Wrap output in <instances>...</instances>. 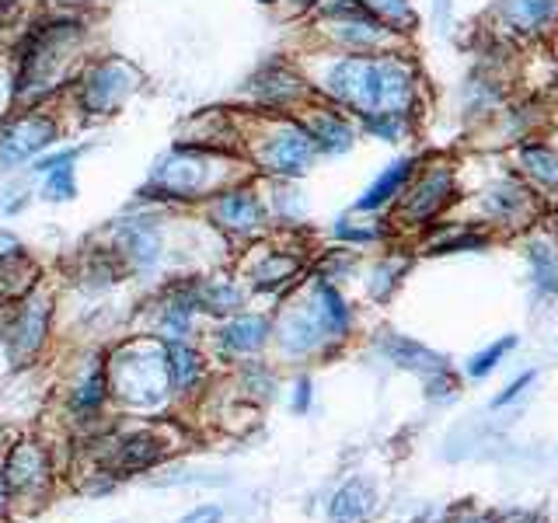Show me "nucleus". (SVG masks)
I'll list each match as a JSON object with an SVG mask.
<instances>
[{"label": "nucleus", "mask_w": 558, "mask_h": 523, "mask_svg": "<svg viewBox=\"0 0 558 523\" xmlns=\"http://www.w3.org/2000/svg\"><path fill=\"white\" fill-rule=\"evenodd\" d=\"M14 252H21L18 241H14L11 234H0V259H7V255H14Z\"/></svg>", "instance_id": "nucleus-39"}, {"label": "nucleus", "mask_w": 558, "mask_h": 523, "mask_svg": "<svg viewBox=\"0 0 558 523\" xmlns=\"http://www.w3.org/2000/svg\"><path fill=\"white\" fill-rule=\"evenodd\" d=\"M506 161L545 203H552L558 196V143L548 140L545 133L513 143Z\"/></svg>", "instance_id": "nucleus-6"}, {"label": "nucleus", "mask_w": 558, "mask_h": 523, "mask_svg": "<svg viewBox=\"0 0 558 523\" xmlns=\"http://www.w3.org/2000/svg\"><path fill=\"white\" fill-rule=\"evenodd\" d=\"M102 394H105V377H102V370H95V374L84 381L81 394H77V405H81V408L95 405V401H102Z\"/></svg>", "instance_id": "nucleus-35"}, {"label": "nucleus", "mask_w": 558, "mask_h": 523, "mask_svg": "<svg viewBox=\"0 0 558 523\" xmlns=\"http://www.w3.org/2000/svg\"><path fill=\"white\" fill-rule=\"evenodd\" d=\"M513 349H517V335H503V339L489 342V346H485L482 353L471 356L468 367H464V370H468L471 381H485V377H489L492 370L503 367V360L513 353Z\"/></svg>", "instance_id": "nucleus-26"}, {"label": "nucleus", "mask_w": 558, "mask_h": 523, "mask_svg": "<svg viewBox=\"0 0 558 523\" xmlns=\"http://www.w3.org/2000/svg\"><path fill=\"white\" fill-rule=\"evenodd\" d=\"M262 4H273V0H262Z\"/></svg>", "instance_id": "nucleus-43"}, {"label": "nucleus", "mask_w": 558, "mask_h": 523, "mask_svg": "<svg viewBox=\"0 0 558 523\" xmlns=\"http://www.w3.org/2000/svg\"><path fill=\"white\" fill-rule=\"evenodd\" d=\"M374 503H377L374 485L370 482H349L346 489L335 492L332 510L328 513H332L335 523H360L374 513Z\"/></svg>", "instance_id": "nucleus-17"}, {"label": "nucleus", "mask_w": 558, "mask_h": 523, "mask_svg": "<svg viewBox=\"0 0 558 523\" xmlns=\"http://www.w3.org/2000/svg\"><path fill=\"white\" fill-rule=\"evenodd\" d=\"M419 161H422V157H416V154L391 161L388 168H384L381 175L370 182V189L353 203V213H381V210H388V206H395L398 199H402V192L409 189V182H412V175H416Z\"/></svg>", "instance_id": "nucleus-11"}, {"label": "nucleus", "mask_w": 558, "mask_h": 523, "mask_svg": "<svg viewBox=\"0 0 558 523\" xmlns=\"http://www.w3.org/2000/svg\"><path fill=\"white\" fill-rule=\"evenodd\" d=\"M405 272H409V259H402V255H388V259H381L374 265V272H370V297L388 300L391 293L398 290Z\"/></svg>", "instance_id": "nucleus-27"}, {"label": "nucleus", "mask_w": 558, "mask_h": 523, "mask_svg": "<svg viewBox=\"0 0 558 523\" xmlns=\"http://www.w3.org/2000/svg\"><path fill=\"white\" fill-rule=\"evenodd\" d=\"M293 272H297V259H290V255H269L255 276H259V286H279V283H286Z\"/></svg>", "instance_id": "nucleus-30"}, {"label": "nucleus", "mask_w": 558, "mask_h": 523, "mask_svg": "<svg viewBox=\"0 0 558 523\" xmlns=\"http://www.w3.org/2000/svg\"><path fill=\"white\" fill-rule=\"evenodd\" d=\"M307 401H311V381L304 377V381L297 384V398H293V408H297V412H304Z\"/></svg>", "instance_id": "nucleus-38"}, {"label": "nucleus", "mask_w": 558, "mask_h": 523, "mask_svg": "<svg viewBox=\"0 0 558 523\" xmlns=\"http://www.w3.org/2000/svg\"><path fill=\"white\" fill-rule=\"evenodd\" d=\"M363 133L377 136L384 143H402L409 140L412 130H416V116H398V112H381V116H367L360 119Z\"/></svg>", "instance_id": "nucleus-24"}, {"label": "nucleus", "mask_w": 558, "mask_h": 523, "mask_svg": "<svg viewBox=\"0 0 558 523\" xmlns=\"http://www.w3.org/2000/svg\"><path fill=\"white\" fill-rule=\"evenodd\" d=\"M492 28L513 46H548L558 39V0H496Z\"/></svg>", "instance_id": "nucleus-4"}, {"label": "nucleus", "mask_w": 558, "mask_h": 523, "mask_svg": "<svg viewBox=\"0 0 558 523\" xmlns=\"http://www.w3.org/2000/svg\"><path fill=\"white\" fill-rule=\"evenodd\" d=\"M130 88H133L130 70H126L123 63H105V67H98L95 74L88 77V84H84V105H88L91 112H109L130 95Z\"/></svg>", "instance_id": "nucleus-14"}, {"label": "nucleus", "mask_w": 558, "mask_h": 523, "mask_svg": "<svg viewBox=\"0 0 558 523\" xmlns=\"http://www.w3.org/2000/svg\"><path fill=\"white\" fill-rule=\"evenodd\" d=\"M293 7H297V11H311V7H318L321 0H290Z\"/></svg>", "instance_id": "nucleus-40"}, {"label": "nucleus", "mask_w": 558, "mask_h": 523, "mask_svg": "<svg viewBox=\"0 0 558 523\" xmlns=\"http://www.w3.org/2000/svg\"><path fill=\"white\" fill-rule=\"evenodd\" d=\"M524 262H527V279H531L538 297H555L558 293V241L545 227H531L524 234Z\"/></svg>", "instance_id": "nucleus-10"}, {"label": "nucleus", "mask_w": 558, "mask_h": 523, "mask_svg": "<svg viewBox=\"0 0 558 523\" xmlns=\"http://www.w3.org/2000/svg\"><path fill=\"white\" fill-rule=\"evenodd\" d=\"M0 510H4V496H0Z\"/></svg>", "instance_id": "nucleus-42"}, {"label": "nucleus", "mask_w": 558, "mask_h": 523, "mask_svg": "<svg viewBox=\"0 0 558 523\" xmlns=\"http://www.w3.org/2000/svg\"><path fill=\"white\" fill-rule=\"evenodd\" d=\"M381 349H384V356H388L391 363H398V367H405V370H412V374L426 377V381H429V377L447 374V370H450L447 356L436 353V349H429V346H422V342H416V339H405V335H384Z\"/></svg>", "instance_id": "nucleus-13"}, {"label": "nucleus", "mask_w": 558, "mask_h": 523, "mask_svg": "<svg viewBox=\"0 0 558 523\" xmlns=\"http://www.w3.org/2000/svg\"><path fill=\"white\" fill-rule=\"evenodd\" d=\"M255 88H259V95H262V102L266 105H293V102H300L304 95H311V88L304 84V77L293 74V70H286V67H269L266 77H262Z\"/></svg>", "instance_id": "nucleus-18"}, {"label": "nucleus", "mask_w": 558, "mask_h": 523, "mask_svg": "<svg viewBox=\"0 0 558 523\" xmlns=\"http://www.w3.org/2000/svg\"><path fill=\"white\" fill-rule=\"evenodd\" d=\"M478 227L496 234H527L545 220V199L510 168V161H492V168L468 192Z\"/></svg>", "instance_id": "nucleus-2"}, {"label": "nucleus", "mask_w": 558, "mask_h": 523, "mask_svg": "<svg viewBox=\"0 0 558 523\" xmlns=\"http://www.w3.org/2000/svg\"><path fill=\"white\" fill-rule=\"evenodd\" d=\"M217 217L231 231H255L262 220V206L255 199V192H227L217 203Z\"/></svg>", "instance_id": "nucleus-19"}, {"label": "nucleus", "mask_w": 558, "mask_h": 523, "mask_svg": "<svg viewBox=\"0 0 558 523\" xmlns=\"http://www.w3.org/2000/svg\"><path fill=\"white\" fill-rule=\"evenodd\" d=\"M335 238L339 241H349V245H374V241L384 238L381 227L374 224H356V220H339L335 224Z\"/></svg>", "instance_id": "nucleus-32"}, {"label": "nucleus", "mask_w": 558, "mask_h": 523, "mask_svg": "<svg viewBox=\"0 0 558 523\" xmlns=\"http://www.w3.org/2000/svg\"><path fill=\"white\" fill-rule=\"evenodd\" d=\"M168 370H171V381H175V388H192V384L199 381V374H203V363H199V356L192 353V349L185 346H171L168 353Z\"/></svg>", "instance_id": "nucleus-29"}, {"label": "nucleus", "mask_w": 558, "mask_h": 523, "mask_svg": "<svg viewBox=\"0 0 558 523\" xmlns=\"http://www.w3.org/2000/svg\"><path fill=\"white\" fill-rule=\"evenodd\" d=\"M161 457V443H157V436H130V440L119 447V457H116V468L119 471H140V468H150V464Z\"/></svg>", "instance_id": "nucleus-25"}, {"label": "nucleus", "mask_w": 558, "mask_h": 523, "mask_svg": "<svg viewBox=\"0 0 558 523\" xmlns=\"http://www.w3.org/2000/svg\"><path fill=\"white\" fill-rule=\"evenodd\" d=\"M541 227H545V231H552L555 241H558V196L545 206V220H541Z\"/></svg>", "instance_id": "nucleus-37"}, {"label": "nucleus", "mask_w": 558, "mask_h": 523, "mask_svg": "<svg viewBox=\"0 0 558 523\" xmlns=\"http://www.w3.org/2000/svg\"><path fill=\"white\" fill-rule=\"evenodd\" d=\"M311 311L328 339H342V335L349 332V325H353V311H349L346 297H342L328 279H318V283H314Z\"/></svg>", "instance_id": "nucleus-15"}, {"label": "nucleus", "mask_w": 558, "mask_h": 523, "mask_svg": "<svg viewBox=\"0 0 558 523\" xmlns=\"http://www.w3.org/2000/svg\"><path fill=\"white\" fill-rule=\"evenodd\" d=\"M555 84H558V39H555Z\"/></svg>", "instance_id": "nucleus-41"}, {"label": "nucleus", "mask_w": 558, "mask_h": 523, "mask_svg": "<svg viewBox=\"0 0 558 523\" xmlns=\"http://www.w3.org/2000/svg\"><path fill=\"white\" fill-rule=\"evenodd\" d=\"M492 241L496 238L478 224H443V220H436V234H433V241H429V255L485 252Z\"/></svg>", "instance_id": "nucleus-16"}, {"label": "nucleus", "mask_w": 558, "mask_h": 523, "mask_svg": "<svg viewBox=\"0 0 558 523\" xmlns=\"http://www.w3.org/2000/svg\"><path fill=\"white\" fill-rule=\"evenodd\" d=\"M53 123L49 119H21V123H14L11 130L0 136V168H14V164L28 161V157L35 154V150L49 147L53 143Z\"/></svg>", "instance_id": "nucleus-12"}, {"label": "nucleus", "mask_w": 558, "mask_h": 523, "mask_svg": "<svg viewBox=\"0 0 558 523\" xmlns=\"http://www.w3.org/2000/svg\"><path fill=\"white\" fill-rule=\"evenodd\" d=\"M70 164V161H67ZM67 164H60V168H53V171H46V196L49 199H74L77 196V182H74V168H67Z\"/></svg>", "instance_id": "nucleus-31"}, {"label": "nucleus", "mask_w": 558, "mask_h": 523, "mask_svg": "<svg viewBox=\"0 0 558 523\" xmlns=\"http://www.w3.org/2000/svg\"><path fill=\"white\" fill-rule=\"evenodd\" d=\"M46 318H49V307L42 304V300L25 304V311H21V318H18V328H14V339H18L21 356H28V353L39 349L42 335H46Z\"/></svg>", "instance_id": "nucleus-22"}, {"label": "nucleus", "mask_w": 558, "mask_h": 523, "mask_svg": "<svg viewBox=\"0 0 558 523\" xmlns=\"http://www.w3.org/2000/svg\"><path fill=\"white\" fill-rule=\"evenodd\" d=\"M266 335H269V325L262 318H241L224 332V342L234 353H255V349H262Z\"/></svg>", "instance_id": "nucleus-28"}, {"label": "nucleus", "mask_w": 558, "mask_h": 523, "mask_svg": "<svg viewBox=\"0 0 558 523\" xmlns=\"http://www.w3.org/2000/svg\"><path fill=\"white\" fill-rule=\"evenodd\" d=\"M510 98H513V81L475 67L461 84V116H464V123L489 126Z\"/></svg>", "instance_id": "nucleus-8"}, {"label": "nucleus", "mask_w": 558, "mask_h": 523, "mask_svg": "<svg viewBox=\"0 0 558 523\" xmlns=\"http://www.w3.org/2000/svg\"><path fill=\"white\" fill-rule=\"evenodd\" d=\"M220 517H224V513H220L217 506H203V510H192L182 523H220Z\"/></svg>", "instance_id": "nucleus-36"}, {"label": "nucleus", "mask_w": 558, "mask_h": 523, "mask_svg": "<svg viewBox=\"0 0 558 523\" xmlns=\"http://www.w3.org/2000/svg\"><path fill=\"white\" fill-rule=\"evenodd\" d=\"M363 4H367L391 32L402 35V39L419 25V14H416V7H412V0H363Z\"/></svg>", "instance_id": "nucleus-23"}, {"label": "nucleus", "mask_w": 558, "mask_h": 523, "mask_svg": "<svg viewBox=\"0 0 558 523\" xmlns=\"http://www.w3.org/2000/svg\"><path fill=\"white\" fill-rule=\"evenodd\" d=\"M328 335L321 332L318 318H314L311 304L304 307V311L290 314L283 325V346L290 349V353H311V349H318L321 342H325Z\"/></svg>", "instance_id": "nucleus-20"}, {"label": "nucleus", "mask_w": 558, "mask_h": 523, "mask_svg": "<svg viewBox=\"0 0 558 523\" xmlns=\"http://www.w3.org/2000/svg\"><path fill=\"white\" fill-rule=\"evenodd\" d=\"M318 91L353 119L398 112L416 116L422 109V77L419 67L402 49L388 53H342L325 67Z\"/></svg>", "instance_id": "nucleus-1"}, {"label": "nucleus", "mask_w": 558, "mask_h": 523, "mask_svg": "<svg viewBox=\"0 0 558 523\" xmlns=\"http://www.w3.org/2000/svg\"><path fill=\"white\" fill-rule=\"evenodd\" d=\"M206 304H210V311H231V307L241 304V293L227 283H217L210 293H206Z\"/></svg>", "instance_id": "nucleus-34"}, {"label": "nucleus", "mask_w": 558, "mask_h": 523, "mask_svg": "<svg viewBox=\"0 0 558 523\" xmlns=\"http://www.w3.org/2000/svg\"><path fill=\"white\" fill-rule=\"evenodd\" d=\"M534 377H538V374H534V370H524V374H520V377H513V381L506 384V391H499L496 398H492V408L513 405V401H517L520 394H524L527 388H531V384H534Z\"/></svg>", "instance_id": "nucleus-33"}, {"label": "nucleus", "mask_w": 558, "mask_h": 523, "mask_svg": "<svg viewBox=\"0 0 558 523\" xmlns=\"http://www.w3.org/2000/svg\"><path fill=\"white\" fill-rule=\"evenodd\" d=\"M461 199H464V185H461V164H457V157L433 154L426 161H419L409 189L395 203L398 220L405 227H429L436 220H443V213L461 203Z\"/></svg>", "instance_id": "nucleus-3"}, {"label": "nucleus", "mask_w": 558, "mask_h": 523, "mask_svg": "<svg viewBox=\"0 0 558 523\" xmlns=\"http://www.w3.org/2000/svg\"><path fill=\"white\" fill-rule=\"evenodd\" d=\"M46 482V461L35 447H18L7 461V485L14 492H28Z\"/></svg>", "instance_id": "nucleus-21"}, {"label": "nucleus", "mask_w": 558, "mask_h": 523, "mask_svg": "<svg viewBox=\"0 0 558 523\" xmlns=\"http://www.w3.org/2000/svg\"><path fill=\"white\" fill-rule=\"evenodd\" d=\"M259 161H262V168L273 171V175L300 178L314 168V161H318V147H314L311 133L290 119V123H279L276 130L262 140Z\"/></svg>", "instance_id": "nucleus-5"}, {"label": "nucleus", "mask_w": 558, "mask_h": 523, "mask_svg": "<svg viewBox=\"0 0 558 523\" xmlns=\"http://www.w3.org/2000/svg\"><path fill=\"white\" fill-rule=\"evenodd\" d=\"M552 126V109H548L545 98L527 95V98H510V102L499 109V116L489 123L492 130V147H506L527 140V136H538Z\"/></svg>", "instance_id": "nucleus-7"}, {"label": "nucleus", "mask_w": 558, "mask_h": 523, "mask_svg": "<svg viewBox=\"0 0 558 523\" xmlns=\"http://www.w3.org/2000/svg\"><path fill=\"white\" fill-rule=\"evenodd\" d=\"M300 126L311 133L318 154H346V150H353L356 136H360V126L353 123V116L342 112V109H335L332 102L314 105Z\"/></svg>", "instance_id": "nucleus-9"}]
</instances>
